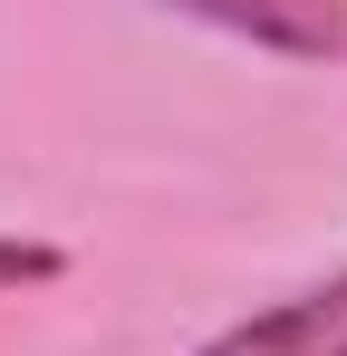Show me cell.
Listing matches in <instances>:
<instances>
[{
  "label": "cell",
  "mask_w": 347,
  "mask_h": 356,
  "mask_svg": "<svg viewBox=\"0 0 347 356\" xmlns=\"http://www.w3.org/2000/svg\"><path fill=\"white\" fill-rule=\"evenodd\" d=\"M164 10L222 29V39H251L270 58H299V67H347V0H164Z\"/></svg>",
  "instance_id": "1"
},
{
  "label": "cell",
  "mask_w": 347,
  "mask_h": 356,
  "mask_svg": "<svg viewBox=\"0 0 347 356\" xmlns=\"http://www.w3.org/2000/svg\"><path fill=\"white\" fill-rule=\"evenodd\" d=\"M193 356H347V270L270 298L251 318H231L222 337H203Z\"/></svg>",
  "instance_id": "2"
},
{
  "label": "cell",
  "mask_w": 347,
  "mask_h": 356,
  "mask_svg": "<svg viewBox=\"0 0 347 356\" xmlns=\"http://www.w3.org/2000/svg\"><path fill=\"white\" fill-rule=\"evenodd\" d=\"M58 270H68V250H58V241H20V232H0V298L49 289Z\"/></svg>",
  "instance_id": "3"
}]
</instances>
